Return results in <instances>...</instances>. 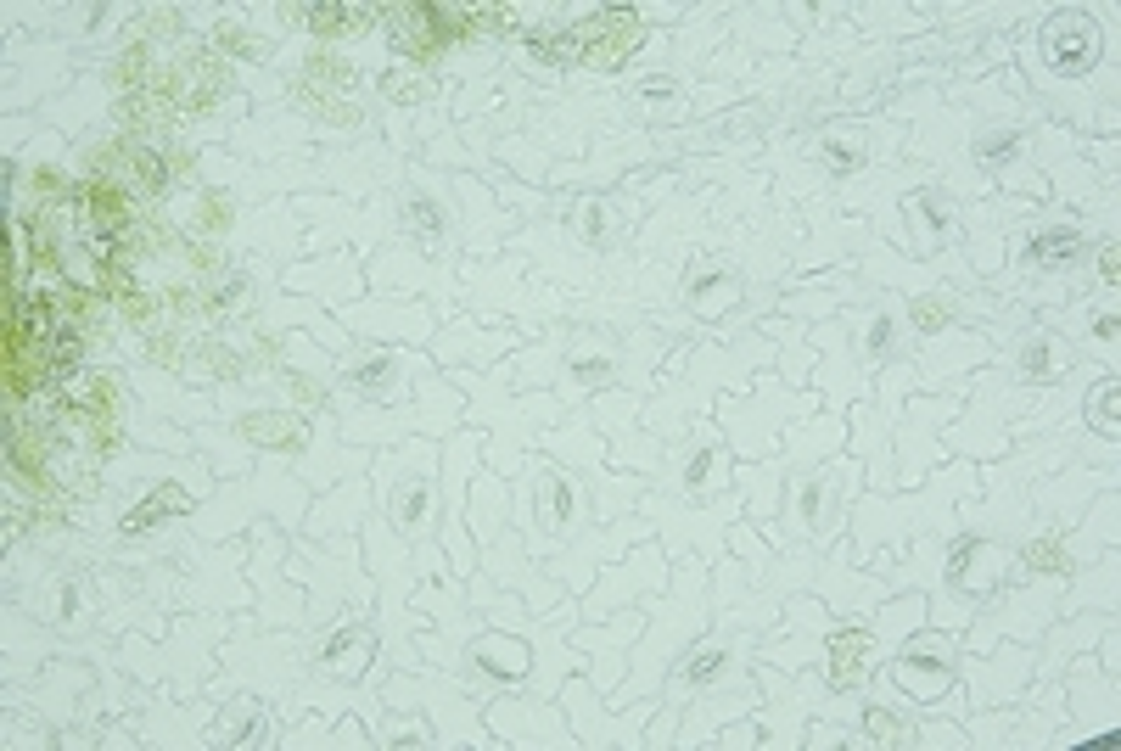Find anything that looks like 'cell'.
Listing matches in <instances>:
<instances>
[{
    "mask_svg": "<svg viewBox=\"0 0 1121 751\" xmlns=\"http://www.w3.org/2000/svg\"><path fill=\"white\" fill-rule=\"evenodd\" d=\"M869 656V639L864 634H841L836 639V679L852 684V673H858V662Z\"/></svg>",
    "mask_w": 1121,
    "mask_h": 751,
    "instance_id": "cell-10",
    "label": "cell"
},
{
    "mask_svg": "<svg viewBox=\"0 0 1121 751\" xmlns=\"http://www.w3.org/2000/svg\"><path fill=\"white\" fill-rule=\"evenodd\" d=\"M897 684H903L909 695H937L942 684H948V651H937L931 662H920V656L909 651L903 662H897Z\"/></svg>",
    "mask_w": 1121,
    "mask_h": 751,
    "instance_id": "cell-5",
    "label": "cell"
},
{
    "mask_svg": "<svg viewBox=\"0 0 1121 751\" xmlns=\"http://www.w3.org/2000/svg\"><path fill=\"white\" fill-rule=\"evenodd\" d=\"M718 667H724V651H707L701 662H690V667H684V679H690V684H707L712 673H718Z\"/></svg>",
    "mask_w": 1121,
    "mask_h": 751,
    "instance_id": "cell-12",
    "label": "cell"
},
{
    "mask_svg": "<svg viewBox=\"0 0 1121 751\" xmlns=\"http://www.w3.org/2000/svg\"><path fill=\"white\" fill-rule=\"evenodd\" d=\"M1043 51H1049V68L1060 73H1088L1093 57H1099V40H1093V23L1082 12H1065L1049 23L1043 34Z\"/></svg>",
    "mask_w": 1121,
    "mask_h": 751,
    "instance_id": "cell-2",
    "label": "cell"
},
{
    "mask_svg": "<svg viewBox=\"0 0 1121 751\" xmlns=\"http://www.w3.org/2000/svg\"><path fill=\"white\" fill-rule=\"evenodd\" d=\"M1032 567H1037V572L1060 567V544H1032Z\"/></svg>",
    "mask_w": 1121,
    "mask_h": 751,
    "instance_id": "cell-16",
    "label": "cell"
},
{
    "mask_svg": "<svg viewBox=\"0 0 1121 751\" xmlns=\"http://www.w3.org/2000/svg\"><path fill=\"white\" fill-rule=\"evenodd\" d=\"M365 656H370L365 634H342V639H331V645H326V662L342 667V673H359V667H365Z\"/></svg>",
    "mask_w": 1121,
    "mask_h": 751,
    "instance_id": "cell-9",
    "label": "cell"
},
{
    "mask_svg": "<svg viewBox=\"0 0 1121 751\" xmlns=\"http://www.w3.org/2000/svg\"><path fill=\"white\" fill-rule=\"evenodd\" d=\"M578 45H583V62H589V68H617V62L639 45V17L628 12V6L595 12L578 29Z\"/></svg>",
    "mask_w": 1121,
    "mask_h": 751,
    "instance_id": "cell-1",
    "label": "cell"
},
{
    "mask_svg": "<svg viewBox=\"0 0 1121 751\" xmlns=\"http://www.w3.org/2000/svg\"><path fill=\"white\" fill-rule=\"evenodd\" d=\"M1032 258L1043 264V270L1071 264V258H1077V230H1043V236L1032 241Z\"/></svg>",
    "mask_w": 1121,
    "mask_h": 751,
    "instance_id": "cell-8",
    "label": "cell"
},
{
    "mask_svg": "<svg viewBox=\"0 0 1121 751\" xmlns=\"http://www.w3.org/2000/svg\"><path fill=\"white\" fill-rule=\"evenodd\" d=\"M303 17H309V29H314V34L365 29V12H359V6H331V0H320V6H303Z\"/></svg>",
    "mask_w": 1121,
    "mask_h": 751,
    "instance_id": "cell-7",
    "label": "cell"
},
{
    "mask_svg": "<svg viewBox=\"0 0 1121 751\" xmlns=\"http://www.w3.org/2000/svg\"><path fill=\"white\" fill-rule=\"evenodd\" d=\"M914 320H920V326H942V320H948V303H942V298L914 303Z\"/></svg>",
    "mask_w": 1121,
    "mask_h": 751,
    "instance_id": "cell-14",
    "label": "cell"
},
{
    "mask_svg": "<svg viewBox=\"0 0 1121 751\" xmlns=\"http://www.w3.org/2000/svg\"><path fill=\"white\" fill-rule=\"evenodd\" d=\"M180 511H191V494H185V488H174V482H169V488H152V494L135 505V516H124V522H118V533H124V539H135V533H146L152 522H163V516H180Z\"/></svg>",
    "mask_w": 1121,
    "mask_h": 751,
    "instance_id": "cell-4",
    "label": "cell"
},
{
    "mask_svg": "<svg viewBox=\"0 0 1121 751\" xmlns=\"http://www.w3.org/2000/svg\"><path fill=\"white\" fill-rule=\"evenodd\" d=\"M600 370H606L600 359H583V365H578V376H583V382H600Z\"/></svg>",
    "mask_w": 1121,
    "mask_h": 751,
    "instance_id": "cell-19",
    "label": "cell"
},
{
    "mask_svg": "<svg viewBox=\"0 0 1121 751\" xmlns=\"http://www.w3.org/2000/svg\"><path fill=\"white\" fill-rule=\"evenodd\" d=\"M247 438H258V443H275V449H292V443L303 438V426H298V415H253L247 421Z\"/></svg>",
    "mask_w": 1121,
    "mask_h": 751,
    "instance_id": "cell-6",
    "label": "cell"
},
{
    "mask_svg": "<svg viewBox=\"0 0 1121 751\" xmlns=\"http://www.w3.org/2000/svg\"><path fill=\"white\" fill-rule=\"evenodd\" d=\"M1026 370H1032V376H1043V370H1049V354H1043V348H1032V354H1026Z\"/></svg>",
    "mask_w": 1121,
    "mask_h": 751,
    "instance_id": "cell-18",
    "label": "cell"
},
{
    "mask_svg": "<svg viewBox=\"0 0 1121 751\" xmlns=\"http://www.w3.org/2000/svg\"><path fill=\"white\" fill-rule=\"evenodd\" d=\"M410 225H415V230H426V236H438V208L415 197V202H410Z\"/></svg>",
    "mask_w": 1121,
    "mask_h": 751,
    "instance_id": "cell-13",
    "label": "cell"
},
{
    "mask_svg": "<svg viewBox=\"0 0 1121 751\" xmlns=\"http://www.w3.org/2000/svg\"><path fill=\"white\" fill-rule=\"evenodd\" d=\"M393 40H398V51H410L415 62H426L443 45V34H438V23H432L426 6H398V12H393Z\"/></svg>",
    "mask_w": 1121,
    "mask_h": 751,
    "instance_id": "cell-3",
    "label": "cell"
},
{
    "mask_svg": "<svg viewBox=\"0 0 1121 751\" xmlns=\"http://www.w3.org/2000/svg\"><path fill=\"white\" fill-rule=\"evenodd\" d=\"M830 163H836V169H858V146H852V141L830 146Z\"/></svg>",
    "mask_w": 1121,
    "mask_h": 751,
    "instance_id": "cell-17",
    "label": "cell"
},
{
    "mask_svg": "<svg viewBox=\"0 0 1121 751\" xmlns=\"http://www.w3.org/2000/svg\"><path fill=\"white\" fill-rule=\"evenodd\" d=\"M141 68H146V51L135 45V51H129V57L118 62V79H124V85H135V79H141Z\"/></svg>",
    "mask_w": 1121,
    "mask_h": 751,
    "instance_id": "cell-15",
    "label": "cell"
},
{
    "mask_svg": "<svg viewBox=\"0 0 1121 751\" xmlns=\"http://www.w3.org/2000/svg\"><path fill=\"white\" fill-rule=\"evenodd\" d=\"M1093 426H1105L1116 438V382H1105V393H1093Z\"/></svg>",
    "mask_w": 1121,
    "mask_h": 751,
    "instance_id": "cell-11",
    "label": "cell"
}]
</instances>
